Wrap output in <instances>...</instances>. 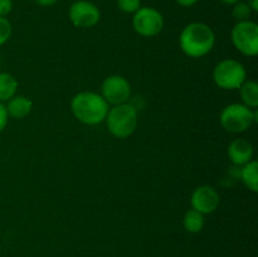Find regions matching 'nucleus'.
I'll return each instance as SVG.
<instances>
[{"label":"nucleus","mask_w":258,"mask_h":257,"mask_svg":"<svg viewBox=\"0 0 258 257\" xmlns=\"http://www.w3.org/2000/svg\"><path fill=\"white\" fill-rule=\"evenodd\" d=\"M216 44V34L208 24L189 23L179 37V47L189 58H202L212 52Z\"/></svg>","instance_id":"f257e3e1"},{"label":"nucleus","mask_w":258,"mask_h":257,"mask_svg":"<svg viewBox=\"0 0 258 257\" xmlns=\"http://www.w3.org/2000/svg\"><path fill=\"white\" fill-rule=\"evenodd\" d=\"M110 105L97 92L82 91L73 96L71 101V111L77 121L88 126L103 122L107 116Z\"/></svg>","instance_id":"f03ea898"},{"label":"nucleus","mask_w":258,"mask_h":257,"mask_svg":"<svg viewBox=\"0 0 258 257\" xmlns=\"http://www.w3.org/2000/svg\"><path fill=\"white\" fill-rule=\"evenodd\" d=\"M105 122L108 133L116 139L130 138L138 128V108L130 102L112 106L108 110Z\"/></svg>","instance_id":"7ed1b4c3"},{"label":"nucleus","mask_w":258,"mask_h":257,"mask_svg":"<svg viewBox=\"0 0 258 257\" xmlns=\"http://www.w3.org/2000/svg\"><path fill=\"white\" fill-rule=\"evenodd\" d=\"M257 108L247 107L243 103L227 105L219 115L222 127L231 134H242L257 121Z\"/></svg>","instance_id":"20e7f679"},{"label":"nucleus","mask_w":258,"mask_h":257,"mask_svg":"<svg viewBox=\"0 0 258 257\" xmlns=\"http://www.w3.org/2000/svg\"><path fill=\"white\" fill-rule=\"evenodd\" d=\"M247 80V71L239 60L227 58L221 60L213 70V81L216 86L226 91L238 90Z\"/></svg>","instance_id":"39448f33"},{"label":"nucleus","mask_w":258,"mask_h":257,"mask_svg":"<svg viewBox=\"0 0 258 257\" xmlns=\"http://www.w3.org/2000/svg\"><path fill=\"white\" fill-rule=\"evenodd\" d=\"M231 39L241 54L246 57L258 54V25L253 20L237 22L232 28Z\"/></svg>","instance_id":"423d86ee"},{"label":"nucleus","mask_w":258,"mask_h":257,"mask_svg":"<svg viewBox=\"0 0 258 257\" xmlns=\"http://www.w3.org/2000/svg\"><path fill=\"white\" fill-rule=\"evenodd\" d=\"M163 14L151 7H141L133 14V28L139 35L144 38H153L160 34L164 29Z\"/></svg>","instance_id":"0eeeda50"},{"label":"nucleus","mask_w":258,"mask_h":257,"mask_svg":"<svg viewBox=\"0 0 258 257\" xmlns=\"http://www.w3.org/2000/svg\"><path fill=\"white\" fill-rule=\"evenodd\" d=\"M131 92L133 88L127 78L120 75H111L103 80L100 95L105 98L108 105L116 106L128 102Z\"/></svg>","instance_id":"6e6552de"},{"label":"nucleus","mask_w":258,"mask_h":257,"mask_svg":"<svg viewBox=\"0 0 258 257\" xmlns=\"http://www.w3.org/2000/svg\"><path fill=\"white\" fill-rule=\"evenodd\" d=\"M68 18L76 28L88 29L98 24L101 12L95 3L88 0H76L68 9Z\"/></svg>","instance_id":"1a4fd4ad"},{"label":"nucleus","mask_w":258,"mask_h":257,"mask_svg":"<svg viewBox=\"0 0 258 257\" xmlns=\"http://www.w3.org/2000/svg\"><path fill=\"white\" fill-rule=\"evenodd\" d=\"M221 197L218 191L211 185H201L194 189L190 197L191 208L202 214H212L218 209Z\"/></svg>","instance_id":"9d476101"},{"label":"nucleus","mask_w":258,"mask_h":257,"mask_svg":"<svg viewBox=\"0 0 258 257\" xmlns=\"http://www.w3.org/2000/svg\"><path fill=\"white\" fill-rule=\"evenodd\" d=\"M228 158L234 165L243 166L244 164L253 160V145L248 140L243 138L234 139L227 149Z\"/></svg>","instance_id":"9b49d317"},{"label":"nucleus","mask_w":258,"mask_h":257,"mask_svg":"<svg viewBox=\"0 0 258 257\" xmlns=\"http://www.w3.org/2000/svg\"><path fill=\"white\" fill-rule=\"evenodd\" d=\"M5 103H7L5 107H7L9 118L12 117L22 120V118L27 117L33 110V101L23 95H15L14 97H12Z\"/></svg>","instance_id":"f8f14e48"},{"label":"nucleus","mask_w":258,"mask_h":257,"mask_svg":"<svg viewBox=\"0 0 258 257\" xmlns=\"http://www.w3.org/2000/svg\"><path fill=\"white\" fill-rule=\"evenodd\" d=\"M238 90L242 100L241 103L256 110L258 107V83L256 81L246 80Z\"/></svg>","instance_id":"ddd939ff"},{"label":"nucleus","mask_w":258,"mask_h":257,"mask_svg":"<svg viewBox=\"0 0 258 257\" xmlns=\"http://www.w3.org/2000/svg\"><path fill=\"white\" fill-rule=\"evenodd\" d=\"M17 78L8 72H0V102L5 103L17 95L18 91Z\"/></svg>","instance_id":"4468645a"},{"label":"nucleus","mask_w":258,"mask_h":257,"mask_svg":"<svg viewBox=\"0 0 258 257\" xmlns=\"http://www.w3.org/2000/svg\"><path fill=\"white\" fill-rule=\"evenodd\" d=\"M204 224H206V218L201 212L191 208L184 214L183 227L188 233H199L204 228Z\"/></svg>","instance_id":"2eb2a0df"},{"label":"nucleus","mask_w":258,"mask_h":257,"mask_svg":"<svg viewBox=\"0 0 258 257\" xmlns=\"http://www.w3.org/2000/svg\"><path fill=\"white\" fill-rule=\"evenodd\" d=\"M241 179L248 190L257 193L258 190V163L256 160H251L244 164L241 170Z\"/></svg>","instance_id":"dca6fc26"},{"label":"nucleus","mask_w":258,"mask_h":257,"mask_svg":"<svg viewBox=\"0 0 258 257\" xmlns=\"http://www.w3.org/2000/svg\"><path fill=\"white\" fill-rule=\"evenodd\" d=\"M232 17L236 19V22H246V20H251L253 10L249 7L247 2H238L234 5H232Z\"/></svg>","instance_id":"f3484780"},{"label":"nucleus","mask_w":258,"mask_h":257,"mask_svg":"<svg viewBox=\"0 0 258 257\" xmlns=\"http://www.w3.org/2000/svg\"><path fill=\"white\" fill-rule=\"evenodd\" d=\"M13 34V25L8 18L0 17V47L10 39Z\"/></svg>","instance_id":"a211bd4d"},{"label":"nucleus","mask_w":258,"mask_h":257,"mask_svg":"<svg viewBox=\"0 0 258 257\" xmlns=\"http://www.w3.org/2000/svg\"><path fill=\"white\" fill-rule=\"evenodd\" d=\"M117 8L126 14H134L141 8V0H117Z\"/></svg>","instance_id":"6ab92c4d"},{"label":"nucleus","mask_w":258,"mask_h":257,"mask_svg":"<svg viewBox=\"0 0 258 257\" xmlns=\"http://www.w3.org/2000/svg\"><path fill=\"white\" fill-rule=\"evenodd\" d=\"M8 122H9V115H8L5 103L0 102V133L5 130Z\"/></svg>","instance_id":"aec40b11"},{"label":"nucleus","mask_w":258,"mask_h":257,"mask_svg":"<svg viewBox=\"0 0 258 257\" xmlns=\"http://www.w3.org/2000/svg\"><path fill=\"white\" fill-rule=\"evenodd\" d=\"M13 10V0H0V17L7 18Z\"/></svg>","instance_id":"412c9836"},{"label":"nucleus","mask_w":258,"mask_h":257,"mask_svg":"<svg viewBox=\"0 0 258 257\" xmlns=\"http://www.w3.org/2000/svg\"><path fill=\"white\" fill-rule=\"evenodd\" d=\"M175 2H176V4L180 5V7L190 8V7H193V5H196L199 0H175Z\"/></svg>","instance_id":"4be33fe9"},{"label":"nucleus","mask_w":258,"mask_h":257,"mask_svg":"<svg viewBox=\"0 0 258 257\" xmlns=\"http://www.w3.org/2000/svg\"><path fill=\"white\" fill-rule=\"evenodd\" d=\"M35 3H37L38 5H40V7H52V5H54L55 3L58 2V0H34Z\"/></svg>","instance_id":"5701e85b"},{"label":"nucleus","mask_w":258,"mask_h":257,"mask_svg":"<svg viewBox=\"0 0 258 257\" xmlns=\"http://www.w3.org/2000/svg\"><path fill=\"white\" fill-rule=\"evenodd\" d=\"M247 3L249 4V7L252 8L253 12H257L258 10V0H247Z\"/></svg>","instance_id":"b1692460"},{"label":"nucleus","mask_w":258,"mask_h":257,"mask_svg":"<svg viewBox=\"0 0 258 257\" xmlns=\"http://www.w3.org/2000/svg\"><path fill=\"white\" fill-rule=\"evenodd\" d=\"M221 2L226 5H234L236 3L241 2V0H221Z\"/></svg>","instance_id":"393cba45"}]
</instances>
